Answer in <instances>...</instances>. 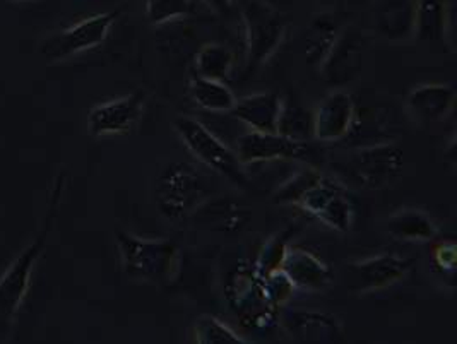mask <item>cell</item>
<instances>
[{
  "mask_svg": "<svg viewBox=\"0 0 457 344\" xmlns=\"http://www.w3.org/2000/svg\"><path fill=\"white\" fill-rule=\"evenodd\" d=\"M119 16V11H108L79 21L43 41L40 52L46 61L59 62L96 48L108 38V33Z\"/></svg>",
  "mask_w": 457,
  "mask_h": 344,
  "instance_id": "obj_8",
  "label": "cell"
},
{
  "mask_svg": "<svg viewBox=\"0 0 457 344\" xmlns=\"http://www.w3.org/2000/svg\"><path fill=\"white\" fill-rule=\"evenodd\" d=\"M145 102V93L137 91L93 106L87 113V132L95 138L129 134L141 121Z\"/></svg>",
  "mask_w": 457,
  "mask_h": 344,
  "instance_id": "obj_12",
  "label": "cell"
},
{
  "mask_svg": "<svg viewBox=\"0 0 457 344\" xmlns=\"http://www.w3.org/2000/svg\"><path fill=\"white\" fill-rule=\"evenodd\" d=\"M283 325L298 343L333 344L345 341V325L328 312L293 310L283 315Z\"/></svg>",
  "mask_w": 457,
  "mask_h": 344,
  "instance_id": "obj_14",
  "label": "cell"
},
{
  "mask_svg": "<svg viewBox=\"0 0 457 344\" xmlns=\"http://www.w3.org/2000/svg\"><path fill=\"white\" fill-rule=\"evenodd\" d=\"M416 0H380L375 7V31L389 41L415 35Z\"/></svg>",
  "mask_w": 457,
  "mask_h": 344,
  "instance_id": "obj_18",
  "label": "cell"
},
{
  "mask_svg": "<svg viewBox=\"0 0 457 344\" xmlns=\"http://www.w3.org/2000/svg\"><path fill=\"white\" fill-rule=\"evenodd\" d=\"M456 106V91L447 84L416 86L408 98L406 110L418 123H436L445 121Z\"/></svg>",
  "mask_w": 457,
  "mask_h": 344,
  "instance_id": "obj_16",
  "label": "cell"
},
{
  "mask_svg": "<svg viewBox=\"0 0 457 344\" xmlns=\"http://www.w3.org/2000/svg\"><path fill=\"white\" fill-rule=\"evenodd\" d=\"M203 2L218 13H228L235 4V0H203Z\"/></svg>",
  "mask_w": 457,
  "mask_h": 344,
  "instance_id": "obj_32",
  "label": "cell"
},
{
  "mask_svg": "<svg viewBox=\"0 0 457 344\" xmlns=\"http://www.w3.org/2000/svg\"><path fill=\"white\" fill-rule=\"evenodd\" d=\"M237 156L242 164L278 162V160H311L315 149L311 142L295 141L278 132L250 130L237 142Z\"/></svg>",
  "mask_w": 457,
  "mask_h": 344,
  "instance_id": "obj_10",
  "label": "cell"
},
{
  "mask_svg": "<svg viewBox=\"0 0 457 344\" xmlns=\"http://www.w3.org/2000/svg\"><path fill=\"white\" fill-rule=\"evenodd\" d=\"M11 2H16V0H11Z\"/></svg>",
  "mask_w": 457,
  "mask_h": 344,
  "instance_id": "obj_33",
  "label": "cell"
},
{
  "mask_svg": "<svg viewBox=\"0 0 457 344\" xmlns=\"http://www.w3.org/2000/svg\"><path fill=\"white\" fill-rule=\"evenodd\" d=\"M211 180L187 162L168 164L158 177L154 189L156 206L168 220L192 216L199 206L211 199Z\"/></svg>",
  "mask_w": 457,
  "mask_h": 344,
  "instance_id": "obj_2",
  "label": "cell"
},
{
  "mask_svg": "<svg viewBox=\"0 0 457 344\" xmlns=\"http://www.w3.org/2000/svg\"><path fill=\"white\" fill-rule=\"evenodd\" d=\"M434 263L444 274H453L456 271V243L453 240L438 243L434 250Z\"/></svg>",
  "mask_w": 457,
  "mask_h": 344,
  "instance_id": "obj_31",
  "label": "cell"
},
{
  "mask_svg": "<svg viewBox=\"0 0 457 344\" xmlns=\"http://www.w3.org/2000/svg\"><path fill=\"white\" fill-rule=\"evenodd\" d=\"M194 343L199 344H250L249 340L238 336L229 325L212 315H203L194 325Z\"/></svg>",
  "mask_w": 457,
  "mask_h": 344,
  "instance_id": "obj_26",
  "label": "cell"
},
{
  "mask_svg": "<svg viewBox=\"0 0 457 344\" xmlns=\"http://www.w3.org/2000/svg\"><path fill=\"white\" fill-rule=\"evenodd\" d=\"M276 132L295 141L309 142L313 139V113L296 103H283Z\"/></svg>",
  "mask_w": 457,
  "mask_h": 344,
  "instance_id": "obj_24",
  "label": "cell"
},
{
  "mask_svg": "<svg viewBox=\"0 0 457 344\" xmlns=\"http://www.w3.org/2000/svg\"><path fill=\"white\" fill-rule=\"evenodd\" d=\"M413 261L395 254H378L346 265V283L356 295H369L403 281Z\"/></svg>",
  "mask_w": 457,
  "mask_h": 344,
  "instance_id": "obj_11",
  "label": "cell"
},
{
  "mask_svg": "<svg viewBox=\"0 0 457 344\" xmlns=\"http://www.w3.org/2000/svg\"><path fill=\"white\" fill-rule=\"evenodd\" d=\"M177 134L186 142L188 151L212 172L223 175L229 182L245 185L247 179L244 173V164L237 153L231 151L225 142L214 132H211L203 122L179 117L173 122Z\"/></svg>",
  "mask_w": 457,
  "mask_h": 344,
  "instance_id": "obj_5",
  "label": "cell"
},
{
  "mask_svg": "<svg viewBox=\"0 0 457 344\" xmlns=\"http://www.w3.org/2000/svg\"><path fill=\"white\" fill-rule=\"evenodd\" d=\"M356 123V103L348 91L329 93L313 113V139L337 142L353 130Z\"/></svg>",
  "mask_w": 457,
  "mask_h": 344,
  "instance_id": "obj_13",
  "label": "cell"
},
{
  "mask_svg": "<svg viewBox=\"0 0 457 344\" xmlns=\"http://www.w3.org/2000/svg\"><path fill=\"white\" fill-rule=\"evenodd\" d=\"M235 67V54L228 46L220 43H208L194 57V74L214 80L227 81Z\"/></svg>",
  "mask_w": 457,
  "mask_h": 344,
  "instance_id": "obj_22",
  "label": "cell"
},
{
  "mask_svg": "<svg viewBox=\"0 0 457 344\" xmlns=\"http://www.w3.org/2000/svg\"><path fill=\"white\" fill-rule=\"evenodd\" d=\"M403 151L389 142L372 144L352 151L336 168L345 180L356 187L377 190L395 183L403 172Z\"/></svg>",
  "mask_w": 457,
  "mask_h": 344,
  "instance_id": "obj_4",
  "label": "cell"
},
{
  "mask_svg": "<svg viewBox=\"0 0 457 344\" xmlns=\"http://www.w3.org/2000/svg\"><path fill=\"white\" fill-rule=\"evenodd\" d=\"M387 231L401 242L425 243L436 239L438 226L425 211L404 207L387 220Z\"/></svg>",
  "mask_w": 457,
  "mask_h": 344,
  "instance_id": "obj_19",
  "label": "cell"
},
{
  "mask_svg": "<svg viewBox=\"0 0 457 344\" xmlns=\"http://www.w3.org/2000/svg\"><path fill=\"white\" fill-rule=\"evenodd\" d=\"M296 206H300L307 214L317 218L320 223L329 226L339 233H346L353 228V201L345 187V183L320 175L307 189Z\"/></svg>",
  "mask_w": 457,
  "mask_h": 344,
  "instance_id": "obj_7",
  "label": "cell"
},
{
  "mask_svg": "<svg viewBox=\"0 0 457 344\" xmlns=\"http://www.w3.org/2000/svg\"><path fill=\"white\" fill-rule=\"evenodd\" d=\"M453 24L451 5L444 0H416L415 37L423 41H447Z\"/></svg>",
  "mask_w": 457,
  "mask_h": 344,
  "instance_id": "obj_20",
  "label": "cell"
},
{
  "mask_svg": "<svg viewBox=\"0 0 457 344\" xmlns=\"http://www.w3.org/2000/svg\"><path fill=\"white\" fill-rule=\"evenodd\" d=\"M195 213L203 214L204 223L214 224L212 228L223 230V231H237L247 222V216L244 214L245 211H242L237 204L229 201L211 203L208 199L206 203L195 209Z\"/></svg>",
  "mask_w": 457,
  "mask_h": 344,
  "instance_id": "obj_25",
  "label": "cell"
},
{
  "mask_svg": "<svg viewBox=\"0 0 457 344\" xmlns=\"http://www.w3.org/2000/svg\"><path fill=\"white\" fill-rule=\"evenodd\" d=\"M247 65L255 69L270 61L287 37V18L264 0H249L242 9Z\"/></svg>",
  "mask_w": 457,
  "mask_h": 344,
  "instance_id": "obj_6",
  "label": "cell"
},
{
  "mask_svg": "<svg viewBox=\"0 0 457 344\" xmlns=\"http://www.w3.org/2000/svg\"><path fill=\"white\" fill-rule=\"evenodd\" d=\"M259 284H261V295H262L264 304L272 308L274 312H278L281 306L288 304L296 289L283 271H276L266 278H261Z\"/></svg>",
  "mask_w": 457,
  "mask_h": 344,
  "instance_id": "obj_29",
  "label": "cell"
},
{
  "mask_svg": "<svg viewBox=\"0 0 457 344\" xmlns=\"http://www.w3.org/2000/svg\"><path fill=\"white\" fill-rule=\"evenodd\" d=\"M367 52V38L361 31L346 28L339 31L331 50L319 65L320 78L329 86H346L358 80Z\"/></svg>",
  "mask_w": 457,
  "mask_h": 344,
  "instance_id": "obj_9",
  "label": "cell"
},
{
  "mask_svg": "<svg viewBox=\"0 0 457 344\" xmlns=\"http://www.w3.org/2000/svg\"><path fill=\"white\" fill-rule=\"evenodd\" d=\"M145 20L151 24H167L194 13V0H145Z\"/></svg>",
  "mask_w": 457,
  "mask_h": 344,
  "instance_id": "obj_28",
  "label": "cell"
},
{
  "mask_svg": "<svg viewBox=\"0 0 457 344\" xmlns=\"http://www.w3.org/2000/svg\"><path fill=\"white\" fill-rule=\"evenodd\" d=\"M283 98L278 93H253L237 100L231 113L255 132H276L283 108Z\"/></svg>",
  "mask_w": 457,
  "mask_h": 344,
  "instance_id": "obj_17",
  "label": "cell"
},
{
  "mask_svg": "<svg viewBox=\"0 0 457 344\" xmlns=\"http://www.w3.org/2000/svg\"><path fill=\"white\" fill-rule=\"evenodd\" d=\"M281 271L291 283L303 291H322L334 281L333 269L303 247H288Z\"/></svg>",
  "mask_w": 457,
  "mask_h": 344,
  "instance_id": "obj_15",
  "label": "cell"
},
{
  "mask_svg": "<svg viewBox=\"0 0 457 344\" xmlns=\"http://www.w3.org/2000/svg\"><path fill=\"white\" fill-rule=\"evenodd\" d=\"M288 239H290L288 233L276 235L261 248L259 257L253 264V273L259 280L270 276L276 271H281V265H283V261L287 257V250L290 247Z\"/></svg>",
  "mask_w": 457,
  "mask_h": 344,
  "instance_id": "obj_27",
  "label": "cell"
},
{
  "mask_svg": "<svg viewBox=\"0 0 457 344\" xmlns=\"http://www.w3.org/2000/svg\"><path fill=\"white\" fill-rule=\"evenodd\" d=\"M320 177V173L313 168H307L303 172H300L298 175H295L291 180L285 183L274 196V201L279 204H298L302 199V196L307 192V189L312 185L317 179Z\"/></svg>",
  "mask_w": 457,
  "mask_h": 344,
  "instance_id": "obj_30",
  "label": "cell"
},
{
  "mask_svg": "<svg viewBox=\"0 0 457 344\" xmlns=\"http://www.w3.org/2000/svg\"><path fill=\"white\" fill-rule=\"evenodd\" d=\"M125 276L145 283H173L180 273V252L168 240H149L127 231L117 233Z\"/></svg>",
  "mask_w": 457,
  "mask_h": 344,
  "instance_id": "obj_1",
  "label": "cell"
},
{
  "mask_svg": "<svg viewBox=\"0 0 457 344\" xmlns=\"http://www.w3.org/2000/svg\"><path fill=\"white\" fill-rule=\"evenodd\" d=\"M188 93L197 106L212 113H228L233 110L237 96L225 81L206 80L194 74L188 82Z\"/></svg>",
  "mask_w": 457,
  "mask_h": 344,
  "instance_id": "obj_21",
  "label": "cell"
},
{
  "mask_svg": "<svg viewBox=\"0 0 457 344\" xmlns=\"http://www.w3.org/2000/svg\"><path fill=\"white\" fill-rule=\"evenodd\" d=\"M63 180H65V177H63V173H61L55 180L54 190H52V197H50L48 211H46V216H45V222H43L42 231L38 233V237L33 240V243L22 252L21 256L16 259V263L9 267V271L0 278V315L12 317L18 312V308L21 306L22 300H24V297L28 293V288H29L33 267L38 261V257L42 256L48 233L52 230V224L57 218L59 204H61V197H62Z\"/></svg>",
  "mask_w": 457,
  "mask_h": 344,
  "instance_id": "obj_3",
  "label": "cell"
},
{
  "mask_svg": "<svg viewBox=\"0 0 457 344\" xmlns=\"http://www.w3.org/2000/svg\"><path fill=\"white\" fill-rule=\"evenodd\" d=\"M339 26L333 14H317L311 22L307 37V59L312 65H320L339 35Z\"/></svg>",
  "mask_w": 457,
  "mask_h": 344,
  "instance_id": "obj_23",
  "label": "cell"
}]
</instances>
